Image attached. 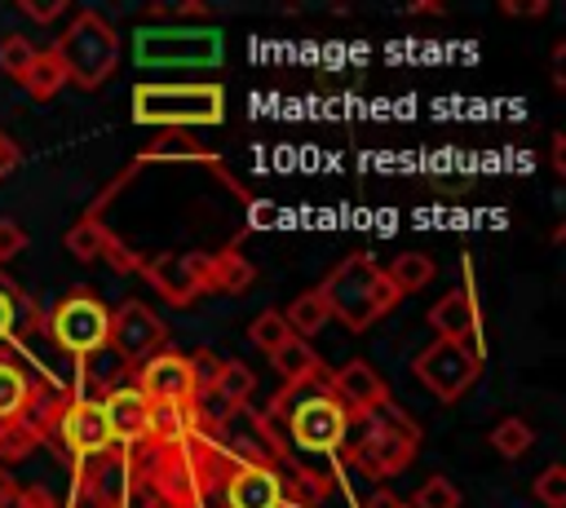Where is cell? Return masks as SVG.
<instances>
[{"instance_id": "6", "label": "cell", "mask_w": 566, "mask_h": 508, "mask_svg": "<svg viewBox=\"0 0 566 508\" xmlns=\"http://www.w3.org/2000/svg\"><path fill=\"white\" fill-rule=\"evenodd\" d=\"M226 93L217 84H137L133 88V119L137 124H221Z\"/></svg>"}, {"instance_id": "1", "label": "cell", "mask_w": 566, "mask_h": 508, "mask_svg": "<svg viewBox=\"0 0 566 508\" xmlns=\"http://www.w3.org/2000/svg\"><path fill=\"white\" fill-rule=\"evenodd\" d=\"M146 468H133L159 504L168 508H203V490L221 486L230 473V459L208 442V437H186L177 446H150Z\"/></svg>"}, {"instance_id": "34", "label": "cell", "mask_w": 566, "mask_h": 508, "mask_svg": "<svg viewBox=\"0 0 566 508\" xmlns=\"http://www.w3.org/2000/svg\"><path fill=\"white\" fill-rule=\"evenodd\" d=\"M22 309H27V296L13 287V278L0 274V340H9L22 322Z\"/></svg>"}, {"instance_id": "5", "label": "cell", "mask_w": 566, "mask_h": 508, "mask_svg": "<svg viewBox=\"0 0 566 508\" xmlns=\"http://www.w3.org/2000/svg\"><path fill=\"white\" fill-rule=\"evenodd\" d=\"M363 424H367V433L354 442V468H358L363 477H371V481L398 477V473L411 464L416 446H420L416 420H411L402 406L385 402V406H376L371 415H363Z\"/></svg>"}, {"instance_id": "37", "label": "cell", "mask_w": 566, "mask_h": 508, "mask_svg": "<svg viewBox=\"0 0 566 508\" xmlns=\"http://www.w3.org/2000/svg\"><path fill=\"white\" fill-rule=\"evenodd\" d=\"M217 371H221V358H212L208 349L190 353V375H195V389H199V384H212V380H217Z\"/></svg>"}, {"instance_id": "41", "label": "cell", "mask_w": 566, "mask_h": 508, "mask_svg": "<svg viewBox=\"0 0 566 508\" xmlns=\"http://www.w3.org/2000/svg\"><path fill=\"white\" fill-rule=\"evenodd\" d=\"M363 508H407L398 495H389V490H371L367 499H363Z\"/></svg>"}, {"instance_id": "26", "label": "cell", "mask_w": 566, "mask_h": 508, "mask_svg": "<svg viewBox=\"0 0 566 508\" xmlns=\"http://www.w3.org/2000/svg\"><path fill=\"white\" fill-rule=\"evenodd\" d=\"M491 446H495V455H504V459H522V455L535 446V428H531L526 420L509 415V420H500V424L491 428Z\"/></svg>"}, {"instance_id": "24", "label": "cell", "mask_w": 566, "mask_h": 508, "mask_svg": "<svg viewBox=\"0 0 566 508\" xmlns=\"http://www.w3.org/2000/svg\"><path fill=\"white\" fill-rule=\"evenodd\" d=\"M66 84V71H62V62H57V53L53 49H44V53H35V62L27 66V75H22V88L31 93V97H40V102H49L57 88Z\"/></svg>"}, {"instance_id": "25", "label": "cell", "mask_w": 566, "mask_h": 508, "mask_svg": "<svg viewBox=\"0 0 566 508\" xmlns=\"http://www.w3.org/2000/svg\"><path fill=\"white\" fill-rule=\"evenodd\" d=\"M44 437L35 433V424L31 420H4L0 424V464H18V459H27L35 446H40Z\"/></svg>"}, {"instance_id": "18", "label": "cell", "mask_w": 566, "mask_h": 508, "mask_svg": "<svg viewBox=\"0 0 566 508\" xmlns=\"http://www.w3.org/2000/svg\"><path fill=\"white\" fill-rule=\"evenodd\" d=\"M270 362H274V371L283 375V384H305V380L327 375V367H323V358L310 349V340H296V336H287V340L270 353Z\"/></svg>"}, {"instance_id": "2", "label": "cell", "mask_w": 566, "mask_h": 508, "mask_svg": "<svg viewBox=\"0 0 566 508\" xmlns=\"http://www.w3.org/2000/svg\"><path fill=\"white\" fill-rule=\"evenodd\" d=\"M265 420L274 428L287 424L296 451L305 455H332L345 437H349V415L345 406L327 393V375L305 380V384H283L265 411Z\"/></svg>"}, {"instance_id": "19", "label": "cell", "mask_w": 566, "mask_h": 508, "mask_svg": "<svg viewBox=\"0 0 566 508\" xmlns=\"http://www.w3.org/2000/svg\"><path fill=\"white\" fill-rule=\"evenodd\" d=\"M195 437V424H190V411L186 402H150V420H146V442L155 446H177Z\"/></svg>"}, {"instance_id": "30", "label": "cell", "mask_w": 566, "mask_h": 508, "mask_svg": "<svg viewBox=\"0 0 566 508\" xmlns=\"http://www.w3.org/2000/svg\"><path fill=\"white\" fill-rule=\"evenodd\" d=\"M287 336H292V331H287V322H283L279 309H261V314L252 318V327H248V340H252L261 353H274Z\"/></svg>"}, {"instance_id": "35", "label": "cell", "mask_w": 566, "mask_h": 508, "mask_svg": "<svg viewBox=\"0 0 566 508\" xmlns=\"http://www.w3.org/2000/svg\"><path fill=\"white\" fill-rule=\"evenodd\" d=\"M102 261H111V269H119V274H133V269H142L146 261L137 256V252H128L111 230H106V239H102V252H97Z\"/></svg>"}, {"instance_id": "23", "label": "cell", "mask_w": 566, "mask_h": 508, "mask_svg": "<svg viewBox=\"0 0 566 508\" xmlns=\"http://www.w3.org/2000/svg\"><path fill=\"white\" fill-rule=\"evenodd\" d=\"M385 278H389V287H394L398 300H402V296L420 292V287L433 278V261H429L424 252H402V256H394V265L385 269Z\"/></svg>"}, {"instance_id": "40", "label": "cell", "mask_w": 566, "mask_h": 508, "mask_svg": "<svg viewBox=\"0 0 566 508\" xmlns=\"http://www.w3.org/2000/svg\"><path fill=\"white\" fill-rule=\"evenodd\" d=\"M18 508H57V499L44 486H22V504Z\"/></svg>"}, {"instance_id": "12", "label": "cell", "mask_w": 566, "mask_h": 508, "mask_svg": "<svg viewBox=\"0 0 566 508\" xmlns=\"http://www.w3.org/2000/svg\"><path fill=\"white\" fill-rule=\"evenodd\" d=\"M53 433L62 437V446L80 459H93L102 451H111V433H106V415H102V402L93 398H71L66 411L57 415Z\"/></svg>"}, {"instance_id": "22", "label": "cell", "mask_w": 566, "mask_h": 508, "mask_svg": "<svg viewBox=\"0 0 566 508\" xmlns=\"http://www.w3.org/2000/svg\"><path fill=\"white\" fill-rule=\"evenodd\" d=\"M31 402V375L13 362V358H0V424L4 420H18Z\"/></svg>"}, {"instance_id": "44", "label": "cell", "mask_w": 566, "mask_h": 508, "mask_svg": "<svg viewBox=\"0 0 566 508\" xmlns=\"http://www.w3.org/2000/svg\"><path fill=\"white\" fill-rule=\"evenodd\" d=\"M13 486H18V481H13V477H9V468H4V464H0V499H4V495H9V490H13Z\"/></svg>"}, {"instance_id": "13", "label": "cell", "mask_w": 566, "mask_h": 508, "mask_svg": "<svg viewBox=\"0 0 566 508\" xmlns=\"http://www.w3.org/2000/svg\"><path fill=\"white\" fill-rule=\"evenodd\" d=\"M327 393L345 406V415H349V420H363V415H371L376 406H385V402H389L385 380H380L363 358H354V362H345V367L327 371Z\"/></svg>"}, {"instance_id": "36", "label": "cell", "mask_w": 566, "mask_h": 508, "mask_svg": "<svg viewBox=\"0 0 566 508\" xmlns=\"http://www.w3.org/2000/svg\"><path fill=\"white\" fill-rule=\"evenodd\" d=\"M22 247H27V234H22V225H18V221H9V216H0V261L18 256Z\"/></svg>"}, {"instance_id": "20", "label": "cell", "mask_w": 566, "mask_h": 508, "mask_svg": "<svg viewBox=\"0 0 566 508\" xmlns=\"http://www.w3.org/2000/svg\"><path fill=\"white\" fill-rule=\"evenodd\" d=\"M256 283V269L234 247L208 256V292H248Z\"/></svg>"}, {"instance_id": "14", "label": "cell", "mask_w": 566, "mask_h": 508, "mask_svg": "<svg viewBox=\"0 0 566 508\" xmlns=\"http://www.w3.org/2000/svg\"><path fill=\"white\" fill-rule=\"evenodd\" d=\"M137 389L150 402H186L195 393V375H190V358L177 349H159L137 367Z\"/></svg>"}, {"instance_id": "43", "label": "cell", "mask_w": 566, "mask_h": 508, "mask_svg": "<svg viewBox=\"0 0 566 508\" xmlns=\"http://www.w3.org/2000/svg\"><path fill=\"white\" fill-rule=\"evenodd\" d=\"M548 4L544 0H535V4H504V13H531V18H539Z\"/></svg>"}, {"instance_id": "3", "label": "cell", "mask_w": 566, "mask_h": 508, "mask_svg": "<svg viewBox=\"0 0 566 508\" xmlns=\"http://www.w3.org/2000/svg\"><path fill=\"white\" fill-rule=\"evenodd\" d=\"M318 296H323L327 314L340 318L349 331H367L376 318H385V314L398 305V292L389 287L385 269H380L367 252L345 256V261L318 283Z\"/></svg>"}, {"instance_id": "27", "label": "cell", "mask_w": 566, "mask_h": 508, "mask_svg": "<svg viewBox=\"0 0 566 508\" xmlns=\"http://www.w3.org/2000/svg\"><path fill=\"white\" fill-rule=\"evenodd\" d=\"M102 239H106V225H102L93 212H88V216H80V221L62 234V243H66V252H71L75 261H97Z\"/></svg>"}, {"instance_id": "42", "label": "cell", "mask_w": 566, "mask_h": 508, "mask_svg": "<svg viewBox=\"0 0 566 508\" xmlns=\"http://www.w3.org/2000/svg\"><path fill=\"white\" fill-rule=\"evenodd\" d=\"M553 172H566V137L553 133Z\"/></svg>"}, {"instance_id": "7", "label": "cell", "mask_w": 566, "mask_h": 508, "mask_svg": "<svg viewBox=\"0 0 566 508\" xmlns=\"http://www.w3.org/2000/svg\"><path fill=\"white\" fill-rule=\"evenodd\" d=\"M44 322H49V336L57 340V349L71 358H88V353L106 349V336H111V309L88 292L62 296Z\"/></svg>"}, {"instance_id": "11", "label": "cell", "mask_w": 566, "mask_h": 508, "mask_svg": "<svg viewBox=\"0 0 566 508\" xmlns=\"http://www.w3.org/2000/svg\"><path fill=\"white\" fill-rule=\"evenodd\" d=\"M142 274L168 305H190L195 296L208 292V256L203 252H164V256L146 261Z\"/></svg>"}, {"instance_id": "21", "label": "cell", "mask_w": 566, "mask_h": 508, "mask_svg": "<svg viewBox=\"0 0 566 508\" xmlns=\"http://www.w3.org/2000/svg\"><path fill=\"white\" fill-rule=\"evenodd\" d=\"M327 305H323V296H318V287L314 292H301L287 309H283V322H287V331L296 336V340H310V336H318L323 327H327Z\"/></svg>"}, {"instance_id": "38", "label": "cell", "mask_w": 566, "mask_h": 508, "mask_svg": "<svg viewBox=\"0 0 566 508\" xmlns=\"http://www.w3.org/2000/svg\"><path fill=\"white\" fill-rule=\"evenodd\" d=\"M18 9H22L27 18H35V22H53V18H57L66 4H62V0H22Z\"/></svg>"}, {"instance_id": "39", "label": "cell", "mask_w": 566, "mask_h": 508, "mask_svg": "<svg viewBox=\"0 0 566 508\" xmlns=\"http://www.w3.org/2000/svg\"><path fill=\"white\" fill-rule=\"evenodd\" d=\"M18 163H22V150H18V141H13L9 133H0V181H4L9 172H18Z\"/></svg>"}, {"instance_id": "32", "label": "cell", "mask_w": 566, "mask_h": 508, "mask_svg": "<svg viewBox=\"0 0 566 508\" xmlns=\"http://www.w3.org/2000/svg\"><path fill=\"white\" fill-rule=\"evenodd\" d=\"M407 508H460V490L451 486V477H424L416 486V495L407 499Z\"/></svg>"}, {"instance_id": "9", "label": "cell", "mask_w": 566, "mask_h": 508, "mask_svg": "<svg viewBox=\"0 0 566 508\" xmlns=\"http://www.w3.org/2000/svg\"><path fill=\"white\" fill-rule=\"evenodd\" d=\"M416 380L438 398V402H455L460 393L473 389V380L482 375V353L451 345V340H433L411 358Z\"/></svg>"}, {"instance_id": "15", "label": "cell", "mask_w": 566, "mask_h": 508, "mask_svg": "<svg viewBox=\"0 0 566 508\" xmlns=\"http://www.w3.org/2000/svg\"><path fill=\"white\" fill-rule=\"evenodd\" d=\"M102 415H106L111 446H119V451L142 446L146 442V420H150V398L137 384H119L102 398Z\"/></svg>"}, {"instance_id": "33", "label": "cell", "mask_w": 566, "mask_h": 508, "mask_svg": "<svg viewBox=\"0 0 566 508\" xmlns=\"http://www.w3.org/2000/svg\"><path fill=\"white\" fill-rule=\"evenodd\" d=\"M531 495H535L544 508H566V468H562V464H548V468L535 477Z\"/></svg>"}, {"instance_id": "31", "label": "cell", "mask_w": 566, "mask_h": 508, "mask_svg": "<svg viewBox=\"0 0 566 508\" xmlns=\"http://www.w3.org/2000/svg\"><path fill=\"white\" fill-rule=\"evenodd\" d=\"M35 62V44L27 40V35H18V31H9L4 40H0V71L9 75V80H18L22 84V75H27V66Z\"/></svg>"}, {"instance_id": "10", "label": "cell", "mask_w": 566, "mask_h": 508, "mask_svg": "<svg viewBox=\"0 0 566 508\" xmlns=\"http://www.w3.org/2000/svg\"><path fill=\"white\" fill-rule=\"evenodd\" d=\"M168 340V327L155 309H146L142 300H124L119 309H111V336L106 349H115L128 367H142L150 353H159Z\"/></svg>"}, {"instance_id": "29", "label": "cell", "mask_w": 566, "mask_h": 508, "mask_svg": "<svg viewBox=\"0 0 566 508\" xmlns=\"http://www.w3.org/2000/svg\"><path fill=\"white\" fill-rule=\"evenodd\" d=\"M80 362H84V384H102V389H119V375L128 367L115 349H97V353H88Z\"/></svg>"}, {"instance_id": "16", "label": "cell", "mask_w": 566, "mask_h": 508, "mask_svg": "<svg viewBox=\"0 0 566 508\" xmlns=\"http://www.w3.org/2000/svg\"><path fill=\"white\" fill-rule=\"evenodd\" d=\"M226 508H283V477L265 464H230L221 477Z\"/></svg>"}, {"instance_id": "4", "label": "cell", "mask_w": 566, "mask_h": 508, "mask_svg": "<svg viewBox=\"0 0 566 508\" xmlns=\"http://www.w3.org/2000/svg\"><path fill=\"white\" fill-rule=\"evenodd\" d=\"M53 53H57L66 80H71L75 88H88V93H93V88H102V84L115 75V66H119V35H115V27H111L102 13L80 9V13L71 18V27L57 35Z\"/></svg>"}, {"instance_id": "17", "label": "cell", "mask_w": 566, "mask_h": 508, "mask_svg": "<svg viewBox=\"0 0 566 508\" xmlns=\"http://www.w3.org/2000/svg\"><path fill=\"white\" fill-rule=\"evenodd\" d=\"M429 322H433L438 340H451V345H464V349L482 353V318H478V305H473V292L469 287L447 292L429 309Z\"/></svg>"}, {"instance_id": "28", "label": "cell", "mask_w": 566, "mask_h": 508, "mask_svg": "<svg viewBox=\"0 0 566 508\" xmlns=\"http://www.w3.org/2000/svg\"><path fill=\"white\" fill-rule=\"evenodd\" d=\"M212 389H221L239 411L252 402V389H256V375L243 367V362H221V371H217V380H212Z\"/></svg>"}, {"instance_id": "8", "label": "cell", "mask_w": 566, "mask_h": 508, "mask_svg": "<svg viewBox=\"0 0 566 508\" xmlns=\"http://www.w3.org/2000/svg\"><path fill=\"white\" fill-rule=\"evenodd\" d=\"M133 53L142 66H212L221 62V31H203V27H177V31H159L146 27L133 40Z\"/></svg>"}]
</instances>
